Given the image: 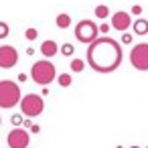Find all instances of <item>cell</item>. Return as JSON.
I'll return each instance as SVG.
<instances>
[{
	"label": "cell",
	"instance_id": "1",
	"mask_svg": "<svg viewBox=\"0 0 148 148\" xmlns=\"http://www.w3.org/2000/svg\"><path fill=\"white\" fill-rule=\"evenodd\" d=\"M87 63L99 73H110L122 63V47L110 37L95 39L87 47Z\"/></svg>",
	"mask_w": 148,
	"mask_h": 148
},
{
	"label": "cell",
	"instance_id": "2",
	"mask_svg": "<svg viewBox=\"0 0 148 148\" xmlns=\"http://www.w3.org/2000/svg\"><path fill=\"white\" fill-rule=\"evenodd\" d=\"M31 77L39 85H49L51 81H55V65L51 61H37L31 69Z\"/></svg>",
	"mask_w": 148,
	"mask_h": 148
},
{
	"label": "cell",
	"instance_id": "3",
	"mask_svg": "<svg viewBox=\"0 0 148 148\" xmlns=\"http://www.w3.org/2000/svg\"><path fill=\"white\" fill-rule=\"evenodd\" d=\"M21 101V89L12 81H0V108H12Z\"/></svg>",
	"mask_w": 148,
	"mask_h": 148
},
{
	"label": "cell",
	"instance_id": "4",
	"mask_svg": "<svg viewBox=\"0 0 148 148\" xmlns=\"http://www.w3.org/2000/svg\"><path fill=\"white\" fill-rule=\"evenodd\" d=\"M21 110H23L25 116L35 118V116H39V114L45 110V101H43L41 95H37V93H29V95L23 97V101H21Z\"/></svg>",
	"mask_w": 148,
	"mask_h": 148
},
{
	"label": "cell",
	"instance_id": "5",
	"mask_svg": "<svg viewBox=\"0 0 148 148\" xmlns=\"http://www.w3.org/2000/svg\"><path fill=\"white\" fill-rule=\"evenodd\" d=\"M130 63L138 71H148V43H140L130 51Z\"/></svg>",
	"mask_w": 148,
	"mask_h": 148
},
{
	"label": "cell",
	"instance_id": "6",
	"mask_svg": "<svg viewBox=\"0 0 148 148\" xmlns=\"http://www.w3.org/2000/svg\"><path fill=\"white\" fill-rule=\"evenodd\" d=\"M75 37H77V41L91 45V43L97 39V27H95L91 21H81V23H77V27H75Z\"/></svg>",
	"mask_w": 148,
	"mask_h": 148
},
{
	"label": "cell",
	"instance_id": "7",
	"mask_svg": "<svg viewBox=\"0 0 148 148\" xmlns=\"http://www.w3.org/2000/svg\"><path fill=\"white\" fill-rule=\"evenodd\" d=\"M16 61H18V53H16L14 47H8V45L0 47V67L8 69V67H12Z\"/></svg>",
	"mask_w": 148,
	"mask_h": 148
},
{
	"label": "cell",
	"instance_id": "8",
	"mask_svg": "<svg viewBox=\"0 0 148 148\" xmlns=\"http://www.w3.org/2000/svg\"><path fill=\"white\" fill-rule=\"evenodd\" d=\"M8 144H10V148H27L29 146V134L25 130L16 128L8 134Z\"/></svg>",
	"mask_w": 148,
	"mask_h": 148
},
{
	"label": "cell",
	"instance_id": "9",
	"mask_svg": "<svg viewBox=\"0 0 148 148\" xmlns=\"http://www.w3.org/2000/svg\"><path fill=\"white\" fill-rule=\"evenodd\" d=\"M130 25H132V18H130V14L128 12H116L114 16H112V27L116 29V31H128L130 29Z\"/></svg>",
	"mask_w": 148,
	"mask_h": 148
},
{
	"label": "cell",
	"instance_id": "10",
	"mask_svg": "<svg viewBox=\"0 0 148 148\" xmlns=\"http://www.w3.org/2000/svg\"><path fill=\"white\" fill-rule=\"evenodd\" d=\"M57 51H59V49H57V43H55V41H45V43L41 45V53H43L45 57H53Z\"/></svg>",
	"mask_w": 148,
	"mask_h": 148
},
{
	"label": "cell",
	"instance_id": "11",
	"mask_svg": "<svg viewBox=\"0 0 148 148\" xmlns=\"http://www.w3.org/2000/svg\"><path fill=\"white\" fill-rule=\"evenodd\" d=\"M134 33H136V35H146V33H148V21L138 18V21L134 23Z\"/></svg>",
	"mask_w": 148,
	"mask_h": 148
},
{
	"label": "cell",
	"instance_id": "12",
	"mask_svg": "<svg viewBox=\"0 0 148 148\" xmlns=\"http://www.w3.org/2000/svg\"><path fill=\"white\" fill-rule=\"evenodd\" d=\"M57 27H59V29H69V27H71V16L65 14V12L59 14V16H57Z\"/></svg>",
	"mask_w": 148,
	"mask_h": 148
},
{
	"label": "cell",
	"instance_id": "13",
	"mask_svg": "<svg viewBox=\"0 0 148 148\" xmlns=\"http://www.w3.org/2000/svg\"><path fill=\"white\" fill-rule=\"evenodd\" d=\"M108 14H110V8L106 6V4H99V6H95V16L97 18H108Z\"/></svg>",
	"mask_w": 148,
	"mask_h": 148
},
{
	"label": "cell",
	"instance_id": "14",
	"mask_svg": "<svg viewBox=\"0 0 148 148\" xmlns=\"http://www.w3.org/2000/svg\"><path fill=\"white\" fill-rule=\"evenodd\" d=\"M57 81H59V85H61V87H69L73 79H71V75H69V73H61Z\"/></svg>",
	"mask_w": 148,
	"mask_h": 148
},
{
	"label": "cell",
	"instance_id": "15",
	"mask_svg": "<svg viewBox=\"0 0 148 148\" xmlns=\"http://www.w3.org/2000/svg\"><path fill=\"white\" fill-rule=\"evenodd\" d=\"M83 67H85V63H83L81 59H73V61H71V71L81 73V71H83Z\"/></svg>",
	"mask_w": 148,
	"mask_h": 148
},
{
	"label": "cell",
	"instance_id": "16",
	"mask_svg": "<svg viewBox=\"0 0 148 148\" xmlns=\"http://www.w3.org/2000/svg\"><path fill=\"white\" fill-rule=\"evenodd\" d=\"M61 53H63V55H65V57H71V55H73V53H75V47H73V45H71V43H65V45H63V47H61Z\"/></svg>",
	"mask_w": 148,
	"mask_h": 148
},
{
	"label": "cell",
	"instance_id": "17",
	"mask_svg": "<svg viewBox=\"0 0 148 148\" xmlns=\"http://www.w3.org/2000/svg\"><path fill=\"white\" fill-rule=\"evenodd\" d=\"M122 43H124V45H130V43H132V35H130V33H124V35H122Z\"/></svg>",
	"mask_w": 148,
	"mask_h": 148
},
{
	"label": "cell",
	"instance_id": "18",
	"mask_svg": "<svg viewBox=\"0 0 148 148\" xmlns=\"http://www.w3.org/2000/svg\"><path fill=\"white\" fill-rule=\"evenodd\" d=\"M108 31H110V25H106V23H101V25L97 27V33H103V35H106Z\"/></svg>",
	"mask_w": 148,
	"mask_h": 148
},
{
	"label": "cell",
	"instance_id": "19",
	"mask_svg": "<svg viewBox=\"0 0 148 148\" xmlns=\"http://www.w3.org/2000/svg\"><path fill=\"white\" fill-rule=\"evenodd\" d=\"M27 39H31V41L37 39V31H35V29H29V31H27Z\"/></svg>",
	"mask_w": 148,
	"mask_h": 148
},
{
	"label": "cell",
	"instance_id": "20",
	"mask_svg": "<svg viewBox=\"0 0 148 148\" xmlns=\"http://www.w3.org/2000/svg\"><path fill=\"white\" fill-rule=\"evenodd\" d=\"M6 35H8V27L0 23V37H6Z\"/></svg>",
	"mask_w": 148,
	"mask_h": 148
},
{
	"label": "cell",
	"instance_id": "21",
	"mask_svg": "<svg viewBox=\"0 0 148 148\" xmlns=\"http://www.w3.org/2000/svg\"><path fill=\"white\" fill-rule=\"evenodd\" d=\"M132 14H136V16H138V14H142V6L134 4V6H132Z\"/></svg>",
	"mask_w": 148,
	"mask_h": 148
},
{
	"label": "cell",
	"instance_id": "22",
	"mask_svg": "<svg viewBox=\"0 0 148 148\" xmlns=\"http://www.w3.org/2000/svg\"><path fill=\"white\" fill-rule=\"evenodd\" d=\"M130 148H140V146H130Z\"/></svg>",
	"mask_w": 148,
	"mask_h": 148
},
{
	"label": "cell",
	"instance_id": "23",
	"mask_svg": "<svg viewBox=\"0 0 148 148\" xmlns=\"http://www.w3.org/2000/svg\"><path fill=\"white\" fill-rule=\"evenodd\" d=\"M146 148H148V146H146Z\"/></svg>",
	"mask_w": 148,
	"mask_h": 148
}]
</instances>
